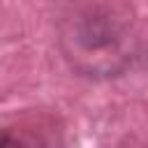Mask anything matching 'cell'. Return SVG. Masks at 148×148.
<instances>
[{
    "mask_svg": "<svg viewBox=\"0 0 148 148\" xmlns=\"http://www.w3.org/2000/svg\"><path fill=\"white\" fill-rule=\"evenodd\" d=\"M0 148H35V146L12 132H0Z\"/></svg>",
    "mask_w": 148,
    "mask_h": 148,
    "instance_id": "6da1fadb",
    "label": "cell"
}]
</instances>
